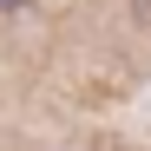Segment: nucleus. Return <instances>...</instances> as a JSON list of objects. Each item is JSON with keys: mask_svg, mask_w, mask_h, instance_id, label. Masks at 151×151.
<instances>
[{"mask_svg": "<svg viewBox=\"0 0 151 151\" xmlns=\"http://www.w3.org/2000/svg\"><path fill=\"white\" fill-rule=\"evenodd\" d=\"M0 7H27V0H0Z\"/></svg>", "mask_w": 151, "mask_h": 151, "instance_id": "1", "label": "nucleus"}]
</instances>
